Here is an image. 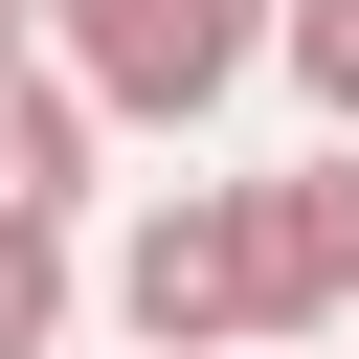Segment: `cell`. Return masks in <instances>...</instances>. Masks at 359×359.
Here are the masks:
<instances>
[{
  "label": "cell",
  "mask_w": 359,
  "mask_h": 359,
  "mask_svg": "<svg viewBox=\"0 0 359 359\" xmlns=\"http://www.w3.org/2000/svg\"><path fill=\"white\" fill-rule=\"evenodd\" d=\"M45 67H67L112 135H202V112L269 67V0H45Z\"/></svg>",
  "instance_id": "6da1fadb"
},
{
  "label": "cell",
  "mask_w": 359,
  "mask_h": 359,
  "mask_svg": "<svg viewBox=\"0 0 359 359\" xmlns=\"http://www.w3.org/2000/svg\"><path fill=\"white\" fill-rule=\"evenodd\" d=\"M112 337L135 359H269V314H247V180H157L112 224Z\"/></svg>",
  "instance_id": "7a4b0ae2"
},
{
  "label": "cell",
  "mask_w": 359,
  "mask_h": 359,
  "mask_svg": "<svg viewBox=\"0 0 359 359\" xmlns=\"http://www.w3.org/2000/svg\"><path fill=\"white\" fill-rule=\"evenodd\" d=\"M247 314L269 337H337L359 314V135H314L292 180H247Z\"/></svg>",
  "instance_id": "3957f363"
},
{
  "label": "cell",
  "mask_w": 359,
  "mask_h": 359,
  "mask_svg": "<svg viewBox=\"0 0 359 359\" xmlns=\"http://www.w3.org/2000/svg\"><path fill=\"white\" fill-rule=\"evenodd\" d=\"M90 157H112V112H90L45 45H0V202H45V224H67V202H90Z\"/></svg>",
  "instance_id": "277c9868"
},
{
  "label": "cell",
  "mask_w": 359,
  "mask_h": 359,
  "mask_svg": "<svg viewBox=\"0 0 359 359\" xmlns=\"http://www.w3.org/2000/svg\"><path fill=\"white\" fill-rule=\"evenodd\" d=\"M67 314H90L67 224H45V202H0V359H67Z\"/></svg>",
  "instance_id": "5b68a950"
},
{
  "label": "cell",
  "mask_w": 359,
  "mask_h": 359,
  "mask_svg": "<svg viewBox=\"0 0 359 359\" xmlns=\"http://www.w3.org/2000/svg\"><path fill=\"white\" fill-rule=\"evenodd\" d=\"M269 67L314 90V135H359V0H269Z\"/></svg>",
  "instance_id": "8992f818"
},
{
  "label": "cell",
  "mask_w": 359,
  "mask_h": 359,
  "mask_svg": "<svg viewBox=\"0 0 359 359\" xmlns=\"http://www.w3.org/2000/svg\"><path fill=\"white\" fill-rule=\"evenodd\" d=\"M0 45H45V0H0Z\"/></svg>",
  "instance_id": "52a82bcc"
}]
</instances>
